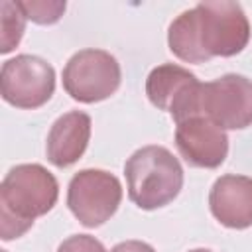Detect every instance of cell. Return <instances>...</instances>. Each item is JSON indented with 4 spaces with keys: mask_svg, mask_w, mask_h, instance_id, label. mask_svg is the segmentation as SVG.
<instances>
[{
    "mask_svg": "<svg viewBox=\"0 0 252 252\" xmlns=\"http://www.w3.org/2000/svg\"><path fill=\"white\" fill-rule=\"evenodd\" d=\"M59 185L51 171L39 163L12 167L0 185V234L4 240L26 234L33 220L53 209Z\"/></svg>",
    "mask_w": 252,
    "mask_h": 252,
    "instance_id": "cell-1",
    "label": "cell"
},
{
    "mask_svg": "<svg viewBox=\"0 0 252 252\" xmlns=\"http://www.w3.org/2000/svg\"><path fill=\"white\" fill-rule=\"evenodd\" d=\"M130 201L156 211L169 205L183 187V167L179 159L163 146H144L124 163Z\"/></svg>",
    "mask_w": 252,
    "mask_h": 252,
    "instance_id": "cell-2",
    "label": "cell"
},
{
    "mask_svg": "<svg viewBox=\"0 0 252 252\" xmlns=\"http://www.w3.org/2000/svg\"><path fill=\"white\" fill-rule=\"evenodd\" d=\"M120 63L104 49H81L65 63L63 89L79 102L93 104L112 96L120 87Z\"/></svg>",
    "mask_w": 252,
    "mask_h": 252,
    "instance_id": "cell-3",
    "label": "cell"
},
{
    "mask_svg": "<svg viewBox=\"0 0 252 252\" xmlns=\"http://www.w3.org/2000/svg\"><path fill=\"white\" fill-rule=\"evenodd\" d=\"M122 201V185L116 175L104 169H81L67 187V207L87 228L104 224Z\"/></svg>",
    "mask_w": 252,
    "mask_h": 252,
    "instance_id": "cell-4",
    "label": "cell"
},
{
    "mask_svg": "<svg viewBox=\"0 0 252 252\" xmlns=\"http://www.w3.org/2000/svg\"><path fill=\"white\" fill-rule=\"evenodd\" d=\"M201 45L209 57H232L250 41V22L236 2L215 0L195 6Z\"/></svg>",
    "mask_w": 252,
    "mask_h": 252,
    "instance_id": "cell-5",
    "label": "cell"
},
{
    "mask_svg": "<svg viewBox=\"0 0 252 252\" xmlns=\"http://www.w3.org/2000/svg\"><path fill=\"white\" fill-rule=\"evenodd\" d=\"M146 94L156 108L169 112L175 124L203 114V83L181 65L154 67L146 79Z\"/></svg>",
    "mask_w": 252,
    "mask_h": 252,
    "instance_id": "cell-6",
    "label": "cell"
},
{
    "mask_svg": "<svg viewBox=\"0 0 252 252\" xmlns=\"http://www.w3.org/2000/svg\"><path fill=\"white\" fill-rule=\"evenodd\" d=\"M55 91L53 67L37 55H16L4 61L0 71V94L16 106L33 110L43 106Z\"/></svg>",
    "mask_w": 252,
    "mask_h": 252,
    "instance_id": "cell-7",
    "label": "cell"
},
{
    "mask_svg": "<svg viewBox=\"0 0 252 252\" xmlns=\"http://www.w3.org/2000/svg\"><path fill=\"white\" fill-rule=\"evenodd\" d=\"M203 116L222 130H242L252 126V81L228 73L211 83H203Z\"/></svg>",
    "mask_w": 252,
    "mask_h": 252,
    "instance_id": "cell-8",
    "label": "cell"
},
{
    "mask_svg": "<svg viewBox=\"0 0 252 252\" xmlns=\"http://www.w3.org/2000/svg\"><path fill=\"white\" fill-rule=\"evenodd\" d=\"M175 146L179 156L191 167L215 169L226 159L228 154V138L224 130L203 114L177 124Z\"/></svg>",
    "mask_w": 252,
    "mask_h": 252,
    "instance_id": "cell-9",
    "label": "cell"
},
{
    "mask_svg": "<svg viewBox=\"0 0 252 252\" xmlns=\"http://www.w3.org/2000/svg\"><path fill=\"white\" fill-rule=\"evenodd\" d=\"M209 207L213 217L226 228L252 226V177L246 175H222L209 193Z\"/></svg>",
    "mask_w": 252,
    "mask_h": 252,
    "instance_id": "cell-10",
    "label": "cell"
},
{
    "mask_svg": "<svg viewBox=\"0 0 252 252\" xmlns=\"http://www.w3.org/2000/svg\"><path fill=\"white\" fill-rule=\"evenodd\" d=\"M91 126V116L81 110H71L59 116L47 134V159L55 167H69L79 161L89 146Z\"/></svg>",
    "mask_w": 252,
    "mask_h": 252,
    "instance_id": "cell-11",
    "label": "cell"
},
{
    "mask_svg": "<svg viewBox=\"0 0 252 252\" xmlns=\"http://www.w3.org/2000/svg\"><path fill=\"white\" fill-rule=\"evenodd\" d=\"M167 45L169 51L185 61V63H205L211 57L205 53L201 45V35H199V20H197V10H185L181 12L167 30Z\"/></svg>",
    "mask_w": 252,
    "mask_h": 252,
    "instance_id": "cell-12",
    "label": "cell"
},
{
    "mask_svg": "<svg viewBox=\"0 0 252 252\" xmlns=\"http://www.w3.org/2000/svg\"><path fill=\"white\" fill-rule=\"evenodd\" d=\"M0 28H2V53H10L22 39L26 28V16L18 2H0Z\"/></svg>",
    "mask_w": 252,
    "mask_h": 252,
    "instance_id": "cell-13",
    "label": "cell"
},
{
    "mask_svg": "<svg viewBox=\"0 0 252 252\" xmlns=\"http://www.w3.org/2000/svg\"><path fill=\"white\" fill-rule=\"evenodd\" d=\"M20 10L24 12L26 20H32L35 24L47 26L55 24L63 12H65V2H18Z\"/></svg>",
    "mask_w": 252,
    "mask_h": 252,
    "instance_id": "cell-14",
    "label": "cell"
},
{
    "mask_svg": "<svg viewBox=\"0 0 252 252\" xmlns=\"http://www.w3.org/2000/svg\"><path fill=\"white\" fill-rule=\"evenodd\" d=\"M57 252H106V248L91 234H73L59 244Z\"/></svg>",
    "mask_w": 252,
    "mask_h": 252,
    "instance_id": "cell-15",
    "label": "cell"
},
{
    "mask_svg": "<svg viewBox=\"0 0 252 252\" xmlns=\"http://www.w3.org/2000/svg\"><path fill=\"white\" fill-rule=\"evenodd\" d=\"M110 252H156V250L142 240H124L118 242Z\"/></svg>",
    "mask_w": 252,
    "mask_h": 252,
    "instance_id": "cell-16",
    "label": "cell"
},
{
    "mask_svg": "<svg viewBox=\"0 0 252 252\" xmlns=\"http://www.w3.org/2000/svg\"><path fill=\"white\" fill-rule=\"evenodd\" d=\"M189 252H211L209 248H195V250H189Z\"/></svg>",
    "mask_w": 252,
    "mask_h": 252,
    "instance_id": "cell-17",
    "label": "cell"
},
{
    "mask_svg": "<svg viewBox=\"0 0 252 252\" xmlns=\"http://www.w3.org/2000/svg\"><path fill=\"white\" fill-rule=\"evenodd\" d=\"M2 252H6V250H2Z\"/></svg>",
    "mask_w": 252,
    "mask_h": 252,
    "instance_id": "cell-18",
    "label": "cell"
}]
</instances>
